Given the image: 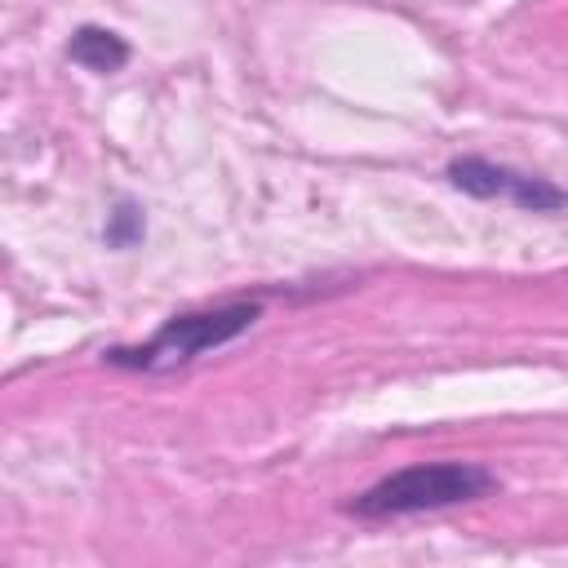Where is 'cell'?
<instances>
[{
  "instance_id": "obj_2",
  "label": "cell",
  "mask_w": 568,
  "mask_h": 568,
  "mask_svg": "<svg viewBox=\"0 0 568 568\" xmlns=\"http://www.w3.org/2000/svg\"><path fill=\"white\" fill-rule=\"evenodd\" d=\"M257 320H262V302H222V306H204V311H182V315H169L146 342L111 346L106 364L133 368V373H173L209 351L231 346Z\"/></svg>"
},
{
  "instance_id": "obj_3",
  "label": "cell",
  "mask_w": 568,
  "mask_h": 568,
  "mask_svg": "<svg viewBox=\"0 0 568 568\" xmlns=\"http://www.w3.org/2000/svg\"><path fill=\"white\" fill-rule=\"evenodd\" d=\"M448 182L475 200H506V204L528 209V213H559L568 204V191L555 186L550 178H537V173H524V169H510V164H497L484 155L453 160Z\"/></svg>"
},
{
  "instance_id": "obj_5",
  "label": "cell",
  "mask_w": 568,
  "mask_h": 568,
  "mask_svg": "<svg viewBox=\"0 0 568 568\" xmlns=\"http://www.w3.org/2000/svg\"><path fill=\"white\" fill-rule=\"evenodd\" d=\"M146 235V217L133 200H115V209L106 213V226H102V240L111 248H133L138 240Z\"/></svg>"
},
{
  "instance_id": "obj_4",
  "label": "cell",
  "mask_w": 568,
  "mask_h": 568,
  "mask_svg": "<svg viewBox=\"0 0 568 568\" xmlns=\"http://www.w3.org/2000/svg\"><path fill=\"white\" fill-rule=\"evenodd\" d=\"M67 58L84 71H98V75H115L124 62H129V44L124 36H115L111 27H75V36L67 40Z\"/></svg>"
},
{
  "instance_id": "obj_1",
  "label": "cell",
  "mask_w": 568,
  "mask_h": 568,
  "mask_svg": "<svg viewBox=\"0 0 568 568\" xmlns=\"http://www.w3.org/2000/svg\"><path fill=\"white\" fill-rule=\"evenodd\" d=\"M497 493V475L475 462H417L404 470L382 475L364 493L346 501V515L355 519H404L426 510H448L462 501H479Z\"/></svg>"
}]
</instances>
